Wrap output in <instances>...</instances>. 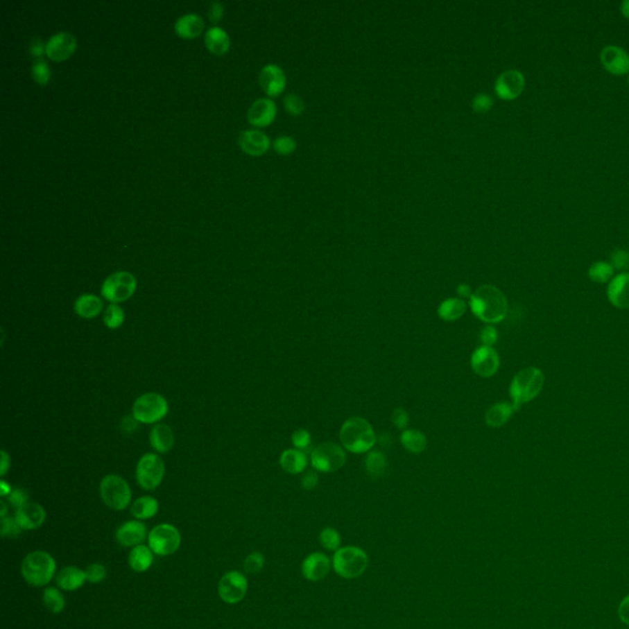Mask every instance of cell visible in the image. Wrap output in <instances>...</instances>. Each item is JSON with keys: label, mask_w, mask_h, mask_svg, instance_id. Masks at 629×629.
Here are the masks:
<instances>
[{"label": "cell", "mask_w": 629, "mask_h": 629, "mask_svg": "<svg viewBox=\"0 0 629 629\" xmlns=\"http://www.w3.org/2000/svg\"><path fill=\"white\" fill-rule=\"evenodd\" d=\"M619 617L626 626L629 627V595L623 597L619 606Z\"/></svg>", "instance_id": "11a10c76"}, {"label": "cell", "mask_w": 629, "mask_h": 629, "mask_svg": "<svg viewBox=\"0 0 629 629\" xmlns=\"http://www.w3.org/2000/svg\"><path fill=\"white\" fill-rule=\"evenodd\" d=\"M259 84L268 96H279L280 94L284 92L286 85L284 71L278 65H266L264 69L261 70Z\"/></svg>", "instance_id": "d6986e66"}, {"label": "cell", "mask_w": 629, "mask_h": 629, "mask_svg": "<svg viewBox=\"0 0 629 629\" xmlns=\"http://www.w3.org/2000/svg\"><path fill=\"white\" fill-rule=\"evenodd\" d=\"M332 562L322 552H313L305 557L302 563V574L312 583L321 581L329 574Z\"/></svg>", "instance_id": "2e32d148"}, {"label": "cell", "mask_w": 629, "mask_h": 629, "mask_svg": "<svg viewBox=\"0 0 629 629\" xmlns=\"http://www.w3.org/2000/svg\"><path fill=\"white\" fill-rule=\"evenodd\" d=\"M100 495L103 503L112 510L122 511L130 506L132 499V492L128 482L126 479L108 474L103 477L100 483Z\"/></svg>", "instance_id": "8992f818"}, {"label": "cell", "mask_w": 629, "mask_h": 629, "mask_svg": "<svg viewBox=\"0 0 629 629\" xmlns=\"http://www.w3.org/2000/svg\"><path fill=\"white\" fill-rule=\"evenodd\" d=\"M514 411H515L514 406L506 404V402L493 404L485 413V423L492 428L503 426L508 420H510Z\"/></svg>", "instance_id": "4dcf8cb0"}, {"label": "cell", "mask_w": 629, "mask_h": 629, "mask_svg": "<svg viewBox=\"0 0 629 629\" xmlns=\"http://www.w3.org/2000/svg\"><path fill=\"white\" fill-rule=\"evenodd\" d=\"M22 530L15 517H6L1 519V537L17 538L21 535Z\"/></svg>", "instance_id": "60d3db41"}, {"label": "cell", "mask_w": 629, "mask_h": 629, "mask_svg": "<svg viewBox=\"0 0 629 629\" xmlns=\"http://www.w3.org/2000/svg\"><path fill=\"white\" fill-rule=\"evenodd\" d=\"M525 87V78L522 71L517 69H509L501 73L495 81L497 96L501 100H515L522 95Z\"/></svg>", "instance_id": "4fadbf2b"}, {"label": "cell", "mask_w": 629, "mask_h": 629, "mask_svg": "<svg viewBox=\"0 0 629 629\" xmlns=\"http://www.w3.org/2000/svg\"><path fill=\"white\" fill-rule=\"evenodd\" d=\"M621 10H622V14H623L624 17L629 19V0H624L622 6H621Z\"/></svg>", "instance_id": "94428289"}, {"label": "cell", "mask_w": 629, "mask_h": 629, "mask_svg": "<svg viewBox=\"0 0 629 629\" xmlns=\"http://www.w3.org/2000/svg\"><path fill=\"white\" fill-rule=\"evenodd\" d=\"M613 272H614V268H613L612 264L600 261V262H595L592 264V267L589 268L587 275L592 282L603 284V283H608V280H612Z\"/></svg>", "instance_id": "8d00e7d4"}, {"label": "cell", "mask_w": 629, "mask_h": 629, "mask_svg": "<svg viewBox=\"0 0 629 629\" xmlns=\"http://www.w3.org/2000/svg\"><path fill=\"white\" fill-rule=\"evenodd\" d=\"M393 423L398 429H406L409 423V415L404 408H396L393 411Z\"/></svg>", "instance_id": "816d5d0a"}, {"label": "cell", "mask_w": 629, "mask_h": 629, "mask_svg": "<svg viewBox=\"0 0 629 629\" xmlns=\"http://www.w3.org/2000/svg\"><path fill=\"white\" fill-rule=\"evenodd\" d=\"M223 15H224V8H223V6L218 1H213L210 4L209 11H208V17H209L210 21H221Z\"/></svg>", "instance_id": "db71d44e"}, {"label": "cell", "mask_w": 629, "mask_h": 629, "mask_svg": "<svg viewBox=\"0 0 629 629\" xmlns=\"http://www.w3.org/2000/svg\"><path fill=\"white\" fill-rule=\"evenodd\" d=\"M492 106H493V98L490 95H485V94L477 95V96L474 97V103H472V107H474V111L479 113L490 111Z\"/></svg>", "instance_id": "c3c4849f"}, {"label": "cell", "mask_w": 629, "mask_h": 629, "mask_svg": "<svg viewBox=\"0 0 629 629\" xmlns=\"http://www.w3.org/2000/svg\"><path fill=\"white\" fill-rule=\"evenodd\" d=\"M279 463L285 472L291 474H302L307 468V457L299 449H289L280 455Z\"/></svg>", "instance_id": "f1b7e54d"}, {"label": "cell", "mask_w": 629, "mask_h": 629, "mask_svg": "<svg viewBox=\"0 0 629 629\" xmlns=\"http://www.w3.org/2000/svg\"><path fill=\"white\" fill-rule=\"evenodd\" d=\"M264 555L261 552H252L248 554V557L243 560V570L248 574H259L264 567Z\"/></svg>", "instance_id": "ab89813d"}, {"label": "cell", "mask_w": 629, "mask_h": 629, "mask_svg": "<svg viewBox=\"0 0 629 629\" xmlns=\"http://www.w3.org/2000/svg\"><path fill=\"white\" fill-rule=\"evenodd\" d=\"M543 385L544 375L538 368L530 366L519 371L510 384V396L515 411L537 397L542 391Z\"/></svg>", "instance_id": "3957f363"}, {"label": "cell", "mask_w": 629, "mask_h": 629, "mask_svg": "<svg viewBox=\"0 0 629 629\" xmlns=\"http://www.w3.org/2000/svg\"><path fill=\"white\" fill-rule=\"evenodd\" d=\"M103 309V300L94 294H84L76 299L74 310L78 316L87 320L95 318L101 313Z\"/></svg>", "instance_id": "484cf974"}, {"label": "cell", "mask_w": 629, "mask_h": 629, "mask_svg": "<svg viewBox=\"0 0 629 629\" xmlns=\"http://www.w3.org/2000/svg\"><path fill=\"white\" fill-rule=\"evenodd\" d=\"M0 488H1V497H8V495L10 494V485L6 483V482H4V481H1V483H0Z\"/></svg>", "instance_id": "91938a15"}, {"label": "cell", "mask_w": 629, "mask_h": 629, "mask_svg": "<svg viewBox=\"0 0 629 629\" xmlns=\"http://www.w3.org/2000/svg\"><path fill=\"white\" fill-rule=\"evenodd\" d=\"M1 467H0V474L1 476H4L6 474V471L10 467V457L8 456V454L6 451H1Z\"/></svg>", "instance_id": "6f0895ef"}, {"label": "cell", "mask_w": 629, "mask_h": 629, "mask_svg": "<svg viewBox=\"0 0 629 629\" xmlns=\"http://www.w3.org/2000/svg\"><path fill=\"white\" fill-rule=\"evenodd\" d=\"M30 52L33 57H41L42 54L46 53V44L41 41V38H35L31 44H30Z\"/></svg>", "instance_id": "9f6ffc18"}, {"label": "cell", "mask_w": 629, "mask_h": 629, "mask_svg": "<svg viewBox=\"0 0 629 629\" xmlns=\"http://www.w3.org/2000/svg\"><path fill=\"white\" fill-rule=\"evenodd\" d=\"M181 533L171 524H160L148 535V546L156 555L167 557L176 553L181 546Z\"/></svg>", "instance_id": "ba28073f"}, {"label": "cell", "mask_w": 629, "mask_h": 629, "mask_svg": "<svg viewBox=\"0 0 629 629\" xmlns=\"http://www.w3.org/2000/svg\"><path fill=\"white\" fill-rule=\"evenodd\" d=\"M137 279L128 272H116L108 275L101 286V294L111 304L126 302L135 294Z\"/></svg>", "instance_id": "9c48e42d"}, {"label": "cell", "mask_w": 629, "mask_h": 629, "mask_svg": "<svg viewBox=\"0 0 629 629\" xmlns=\"http://www.w3.org/2000/svg\"><path fill=\"white\" fill-rule=\"evenodd\" d=\"M388 466L386 457L380 451H371L365 460L366 472L372 479H379L385 474Z\"/></svg>", "instance_id": "d590c367"}, {"label": "cell", "mask_w": 629, "mask_h": 629, "mask_svg": "<svg viewBox=\"0 0 629 629\" xmlns=\"http://www.w3.org/2000/svg\"><path fill=\"white\" fill-rule=\"evenodd\" d=\"M469 307L476 318L487 323L501 322L508 313L504 293L494 285H482L469 298Z\"/></svg>", "instance_id": "6da1fadb"}, {"label": "cell", "mask_w": 629, "mask_h": 629, "mask_svg": "<svg viewBox=\"0 0 629 629\" xmlns=\"http://www.w3.org/2000/svg\"><path fill=\"white\" fill-rule=\"evenodd\" d=\"M55 581L60 590L69 592H76L87 583V574H85V570L80 569L74 565H69L60 570V574L55 576Z\"/></svg>", "instance_id": "cb8c5ba5"}, {"label": "cell", "mask_w": 629, "mask_h": 629, "mask_svg": "<svg viewBox=\"0 0 629 629\" xmlns=\"http://www.w3.org/2000/svg\"><path fill=\"white\" fill-rule=\"evenodd\" d=\"M165 474V465L155 454H146L137 465V481L143 490H154L160 485Z\"/></svg>", "instance_id": "30bf717a"}, {"label": "cell", "mask_w": 629, "mask_h": 629, "mask_svg": "<svg viewBox=\"0 0 629 629\" xmlns=\"http://www.w3.org/2000/svg\"><path fill=\"white\" fill-rule=\"evenodd\" d=\"M169 412V404L164 396L149 393L137 398L133 404V417L138 423L153 424L162 420Z\"/></svg>", "instance_id": "52a82bcc"}, {"label": "cell", "mask_w": 629, "mask_h": 629, "mask_svg": "<svg viewBox=\"0 0 629 629\" xmlns=\"http://www.w3.org/2000/svg\"><path fill=\"white\" fill-rule=\"evenodd\" d=\"M479 338H481V342L483 343V345L492 347L498 339V332H497V329L493 326H485V327L482 328V331L479 334Z\"/></svg>", "instance_id": "f907efd6"}, {"label": "cell", "mask_w": 629, "mask_h": 629, "mask_svg": "<svg viewBox=\"0 0 629 629\" xmlns=\"http://www.w3.org/2000/svg\"><path fill=\"white\" fill-rule=\"evenodd\" d=\"M205 28V21L202 17L197 14H187L180 17L176 24H175V33H178L180 37L191 38L199 36Z\"/></svg>", "instance_id": "d4e9b609"}, {"label": "cell", "mask_w": 629, "mask_h": 629, "mask_svg": "<svg viewBox=\"0 0 629 629\" xmlns=\"http://www.w3.org/2000/svg\"><path fill=\"white\" fill-rule=\"evenodd\" d=\"M273 148L280 155H289L293 151L295 150V140L293 139L291 137H286V135L278 137L275 140V143H273Z\"/></svg>", "instance_id": "f6af8a7d"}, {"label": "cell", "mask_w": 629, "mask_h": 629, "mask_svg": "<svg viewBox=\"0 0 629 629\" xmlns=\"http://www.w3.org/2000/svg\"><path fill=\"white\" fill-rule=\"evenodd\" d=\"M248 581L245 574L237 570H230L221 576L218 585V592L221 600L229 605L241 603L246 597Z\"/></svg>", "instance_id": "7c38bea8"}, {"label": "cell", "mask_w": 629, "mask_h": 629, "mask_svg": "<svg viewBox=\"0 0 629 629\" xmlns=\"http://www.w3.org/2000/svg\"><path fill=\"white\" fill-rule=\"evenodd\" d=\"M457 293L458 295L461 298H471L472 296V291H471V286L468 284H460L457 286Z\"/></svg>", "instance_id": "680465c9"}, {"label": "cell", "mask_w": 629, "mask_h": 629, "mask_svg": "<svg viewBox=\"0 0 629 629\" xmlns=\"http://www.w3.org/2000/svg\"><path fill=\"white\" fill-rule=\"evenodd\" d=\"M85 574H87V580L90 584H100L106 579L107 569L101 563H92V565H87Z\"/></svg>", "instance_id": "b9f144b4"}, {"label": "cell", "mask_w": 629, "mask_h": 629, "mask_svg": "<svg viewBox=\"0 0 629 629\" xmlns=\"http://www.w3.org/2000/svg\"><path fill=\"white\" fill-rule=\"evenodd\" d=\"M33 78L40 85H46L51 79V69L44 60H37L33 67Z\"/></svg>", "instance_id": "7bdbcfd3"}, {"label": "cell", "mask_w": 629, "mask_h": 629, "mask_svg": "<svg viewBox=\"0 0 629 629\" xmlns=\"http://www.w3.org/2000/svg\"><path fill=\"white\" fill-rule=\"evenodd\" d=\"M369 557L364 549L356 546H345L337 549L332 558V568L343 579H356L365 573Z\"/></svg>", "instance_id": "5b68a950"}, {"label": "cell", "mask_w": 629, "mask_h": 629, "mask_svg": "<svg viewBox=\"0 0 629 629\" xmlns=\"http://www.w3.org/2000/svg\"><path fill=\"white\" fill-rule=\"evenodd\" d=\"M339 439L347 450L354 454L368 452L377 442L372 425L361 417L345 420L339 431Z\"/></svg>", "instance_id": "7a4b0ae2"}, {"label": "cell", "mask_w": 629, "mask_h": 629, "mask_svg": "<svg viewBox=\"0 0 629 629\" xmlns=\"http://www.w3.org/2000/svg\"><path fill=\"white\" fill-rule=\"evenodd\" d=\"M345 452L334 442H322L311 452L312 467L321 472H334L343 467Z\"/></svg>", "instance_id": "8fae6325"}, {"label": "cell", "mask_w": 629, "mask_h": 629, "mask_svg": "<svg viewBox=\"0 0 629 629\" xmlns=\"http://www.w3.org/2000/svg\"><path fill=\"white\" fill-rule=\"evenodd\" d=\"M0 517H1V519L6 517V506L4 501H1V514H0Z\"/></svg>", "instance_id": "6125c7cd"}, {"label": "cell", "mask_w": 629, "mask_h": 629, "mask_svg": "<svg viewBox=\"0 0 629 629\" xmlns=\"http://www.w3.org/2000/svg\"><path fill=\"white\" fill-rule=\"evenodd\" d=\"M284 107L293 116H299L304 112L305 103L302 101V97L298 96L295 94H291V95L285 96Z\"/></svg>", "instance_id": "ee69618b"}, {"label": "cell", "mask_w": 629, "mask_h": 629, "mask_svg": "<svg viewBox=\"0 0 629 629\" xmlns=\"http://www.w3.org/2000/svg\"><path fill=\"white\" fill-rule=\"evenodd\" d=\"M154 563V552L149 546L140 544L132 549L128 555V565L135 573H146Z\"/></svg>", "instance_id": "4316f807"}, {"label": "cell", "mask_w": 629, "mask_h": 629, "mask_svg": "<svg viewBox=\"0 0 629 629\" xmlns=\"http://www.w3.org/2000/svg\"><path fill=\"white\" fill-rule=\"evenodd\" d=\"M605 69L613 76H624L629 73V54L619 46H606L600 54Z\"/></svg>", "instance_id": "ac0fdd59"}, {"label": "cell", "mask_w": 629, "mask_h": 629, "mask_svg": "<svg viewBox=\"0 0 629 629\" xmlns=\"http://www.w3.org/2000/svg\"><path fill=\"white\" fill-rule=\"evenodd\" d=\"M401 442L406 450L414 452V454L424 451L425 447H426V438L424 434L422 431H414V429L404 431L401 436Z\"/></svg>", "instance_id": "836d02e7"}, {"label": "cell", "mask_w": 629, "mask_h": 629, "mask_svg": "<svg viewBox=\"0 0 629 629\" xmlns=\"http://www.w3.org/2000/svg\"><path fill=\"white\" fill-rule=\"evenodd\" d=\"M175 442L173 431L169 425L156 424L150 431V444L154 450L160 454L170 451Z\"/></svg>", "instance_id": "83f0119b"}, {"label": "cell", "mask_w": 629, "mask_h": 629, "mask_svg": "<svg viewBox=\"0 0 629 629\" xmlns=\"http://www.w3.org/2000/svg\"><path fill=\"white\" fill-rule=\"evenodd\" d=\"M318 541H320V544L322 546V549H326V551L336 552L337 549H341L342 538H341L338 531L334 527H325L322 531L320 533Z\"/></svg>", "instance_id": "74e56055"}, {"label": "cell", "mask_w": 629, "mask_h": 629, "mask_svg": "<svg viewBox=\"0 0 629 629\" xmlns=\"http://www.w3.org/2000/svg\"><path fill=\"white\" fill-rule=\"evenodd\" d=\"M291 440H293V444L296 449L299 450H304V449H307L310 442H311V436L310 433L307 431V429H298V431H294V434L291 436Z\"/></svg>", "instance_id": "7dc6e473"}, {"label": "cell", "mask_w": 629, "mask_h": 629, "mask_svg": "<svg viewBox=\"0 0 629 629\" xmlns=\"http://www.w3.org/2000/svg\"><path fill=\"white\" fill-rule=\"evenodd\" d=\"M159 511V501L154 497H140L139 499L135 500L133 506L130 508L132 515L137 520H148L151 517H155Z\"/></svg>", "instance_id": "d6a6232c"}, {"label": "cell", "mask_w": 629, "mask_h": 629, "mask_svg": "<svg viewBox=\"0 0 629 629\" xmlns=\"http://www.w3.org/2000/svg\"><path fill=\"white\" fill-rule=\"evenodd\" d=\"M8 501L14 508L19 509V508H21L22 506H25L26 503H28V495L24 490H19V488L12 490L10 494L8 495Z\"/></svg>", "instance_id": "681fc988"}, {"label": "cell", "mask_w": 629, "mask_h": 629, "mask_svg": "<svg viewBox=\"0 0 629 629\" xmlns=\"http://www.w3.org/2000/svg\"><path fill=\"white\" fill-rule=\"evenodd\" d=\"M499 355L493 347L482 345L474 350L471 356V366L481 377H490L499 369Z\"/></svg>", "instance_id": "5bb4252c"}, {"label": "cell", "mask_w": 629, "mask_h": 629, "mask_svg": "<svg viewBox=\"0 0 629 629\" xmlns=\"http://www.w3.org/2000/svg\"><path fill=\"white\" fill-rule=\"evenodd\" d=\"M466 309H467V305L465 300L458 299V298H450L445 302H441L440 307L438 309V313L441 320L447 321V322H454L458 318H463V313L466 312Z\"/></svg>", "instance_id": "1f68e13d"}, {"label": "cell", "mask_w": 629, "mask_h": 629, "mask_svg": "<svg viewBox=\"0 0 629 629\" xmlns=\"http://www.w3.org/2000/svg\"><path fill=\"white\" fill-rule=\"evenodd\" d=\"M15 519L24 531H33L44 525L46 520V510L37 503L28 501L25 506L17 509Z\"/></svg>", "instance_id": "ffe728a7"}, {"label": "cell", "mask_w": 629, "mask_h": 629, "mask_svg": "<svg viewBox=\"0 0 629 629\" xmlns=\"http://www.w3.org/2000/svg\"><path fill=\"white\" fill-rule=\"evenodd\" d=\"M42 598H44V606L49 612L60 614L64 611L65 598L60 589L53 587V586L46 587Z\"/></svg>", "instance_id": "e575fe53"}, {"label": "cell", "mask_w": 629, "mask_h": 629, "mask_svg": "<svg viewBox=\"0 0 629 629\" xmlns=\"http://www.w3.org/2000/svg\"><path fill=\"white\" fill-rule=\"evenodd\" d=\"M124 322V311L119 304H111L103 313V323L110 329L121 327Z\"/></svg>", "instance_id": "f35d334b"}, {"label": "cell", "mask_w": 629, "mask_h": 629, "mask_svg": "<svg viewBox=\"0 0 629 629\" xmlns=\"http://www.w3.org/2000/svg\"><path fill=\"white\" fill-rule=\"evenodd\" d=\"M76 38L71 33H55L46 44V54L54 62H64L76 52Z\"/></svg>", "instance_id": "9a60e30c"}, {"label": "cell", "mask_w": 629, "mask_h": 629, "mask_svg": "<svg viewBox=\"0 0 629 629\" xmlns=\"http://www.w3.org/2000/svg\"><path fill=\"white\" fill-rule=\"evenodd\" d=\"M318 476L316 472L313 471H310L307 472L304 477L302 479V488L305 490H315L318 487Z\"/></svg>", "instance_id": "f5cc1de1"}, {"label": "cell", "mask_w": 629, "mask_h": 629, "mask_svg": "<svg viewBox=\"0 0 629 629\" xmlns=\"http://www.w3.org/2000/svg\"><path fill=\"white\" fill-rule=\"evenodd\" d=\"M205 47L209 49L212 53L221 55L229 51L230 38L221 27H212L205 33Z\"/></svg>", "instance_id": "f546056e"}, {"label": "cell", "mask_w": 629, "mask_h": 629, "mask_svg": "<svg viewBox=\"0 0 629 629\" xmlns=\"http://www.w3.org/2000/svg\"><path fill=\"white\" fill-rule=\"evenodd\" d=\"M277 106L270 98H259L248 108V119L255 127H266L275 121Z\"/></svg>", "instance_id": "44dd1931"}, {"label": "cell", "mask_w": 629, "mask_h": 629, "mask_svg": "<svg viewBox=\"0 0 629 629\" xmlns=\"http://www.w3.org/2000/svg\"><path fill=\"white\" fill-rule=\"evenodd\" d=\"M627 83H628V87H629V76H628V80H627Z\"/></svg>", "instance_id": "be15d7a7"}, {"label": "cell", "mask_w": 629, "mask_h": 629, "mask_svg": "<svg viewBox=\"0 0 629 629\" xmlns=\"http://www.w3.org/2000/svg\"><path fill=\"white\" fill-rule=\"evenodd\" d=\"M608 296L614 307L629 309V273H621L610 282Z\"/></svg>", "instance_id": "603a6c76"}, {"label": "cell", "mask_w": 629, "mask_h": 629, "mask_svg": "<svg viewBox=\"0 0 629 629\" xmlns=\"http://www.w3.org/2000/svg\"><path fill=\"white\" fill-rule=\"evenodd\" d=\"M610 264H612L613 268L621 270V272H626L627 269H629V253L627 251H624V250H621V248L614 250L611 253V262Z\"/></svg>", "instance_id": "bcb514c9"}, {"label": "cell", "mask_w": 629, "mask_h": 629, "mask_svg": "<svg viewBox=\"0 0 629 629\" xmlns=\"http://www.w3.org/2000/svg\"><path fill=\"white\" fill-rule=\"evenodd\" d=\"M239 146L248 155H264L269 149V139L261 130H245L239 135Z\"/></svg>", "instance_id": "7402d4cb"}, {"label": "cell", "mask_w": 629, "mask_h": 629, "mask_svg": "<svg viewBox=\"0 0 629 629\" xmlns=\"http://www.w3.org/2000/svg\"><path fill=\"white\" fill-rule=\"evenodd\" d=\"M57 563L44 551H33L27 554L21 563V574L27 584L41 587L47 586L55 576Z\"/></svg>", "instance_id": "277c9868"}, {"label": "cell", "mask_w": 629, "mask_h": 629, "mask_svg": "<svg viewBox=\"0 0 629 629\" xmlns=\"http://www.w3.org/2000/svg\"><path fill=\"white\" fill-rule=\"evenodd\" d=\"M148 531L144 522L140 520H130L122 524L116 531V541L122 547L135 549L137 546L144 544L148 538Z\"/></svg>", "instance_id": "e0dca14e"}]
</instances>
